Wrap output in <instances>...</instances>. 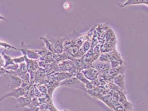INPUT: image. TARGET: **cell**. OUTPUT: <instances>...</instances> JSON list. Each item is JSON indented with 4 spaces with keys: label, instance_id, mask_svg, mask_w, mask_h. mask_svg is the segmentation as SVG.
<instances>
[{
    "label": "cell",
    "instance_id": "31",
    "mask_svg": "<svg viewBox=\"0 0 148 111\" xmlns=\"http://www.w3.org/2000/svg\"><path fill=\"white\" fill-rule=\"evenodd\" d=\"M12 59H13L14 63L18 65L24 63L25 61V59L24 56L19 57L15 58Z\"/></svg>",
    "mask_w": 148,
    "mask_h": 111
},
{
    "label": "cell",
    "instance_id": "8",
    "mask_svg": "<svg viewBox=\"0 0 148 111\" xmlns=\"http://www.w3.org/2000/svg\"><path fill=\"white\" fill-rule=\"evenodd\" d=\"M125 74L118 75L114 77L113 83H115L124 92L126 93L125 87Z\"/></svg>",
    "mask_w": 148,
    "mask_h": 111
},
{
    "label": "cell",
    "instance_id": "26",
    "mask_svg": "<svg viewBox=\"0 0 148 111\" xmlns=\"http://www.w3.org/2000/svg\"><path fill=\"white\" fill-rule=\"evenodd\" d=\"M0 46L3 47L5 48L4 51H6V50L9 49H13L15 50H19V49L17 48H15V47L12 46H11L8 43L1 41H0Z\"/></svg>",
    "mask_w": 148,
    "mask_h": 111
},
{
    "label": "cell",
    "instance_id": "27",
    "mask_svg": "<svg viewBox=\"0 0 148 111\" xmlns=\"http://www.w3.org/2000/svg\"><path fill=\"white\" fill-rule=\"evenodd\" d=\"M113 110L114 111H128L120 104L119 102H117L113 106Z\"/></svg>",
    "mask_w": 148,
    "mask_h": 111
},
{
    "label": "cell",
    "instance_id": "44",
    "mask_svg": "<svg viewBox=\"0 0 148 111\" xmlns=\"http://www.w3.org/2000/svg\"><path fill=\"white\" fill-rule=\"evenodd\" d=\"M0 20H6V19L1 16V15H0Z\"/></svg>",
    "mask_w": 148,
    "mask_h": 111
},
{
    "label": "cell",
    "instance_id": "1",
    "mask_svg": "<svg viewBox=\"0 0 148 111\" xmlns=\"http://www.w3.org/2000/svg\"><path fill=\"white\" fill-rule=\"evenodd\" d=\"M65 87L73 88L78 89L86 92V89L85 87V84L82 83L76 77L68 78L64 80L61 81L59 87Z\"/></svg>",
    "mask_w": 148,
    "mask_h": 111
},
{
    "label": "cell",
    "instance_id": "14",
    "mask_svg": "<svg viewBox=\"0 0 148 111\" xmlns=\"http://www.w3.org/2000/svg\"><path fill=\"white\" fill-rule=\"evenodd\" d=\"M86 92L95 100H99V99L102 96L101 94L96 88L91 89H86Z\"/></svg>",
    "mask_w": 148,
    "mask_h": 111
},
{
    "label": "cell",
    "instance_id": "6",
    "mask_svg": "<svg viewBox=\"0 0 148 111\" xmlns=\"http://www.w3.org/2000/svg\"><path fill=\"white\" fill-rule=\"evenodd\" d=\"M81 72L90 81L96 79L100 75L98 71L91 66L84 68L81 71Z\"/></svg>",
    "mask_w": 148,
    "mask_h": 111
},
{
    "label": "cell",
    "instance_id": "41",
    "mask_svg": "<svg viewBox=\"0 0 148 111\" xmlns=\"http://www.w3.org/2000/svg\"><path fill=\"white\" fill-rule=\"evenodd\" d=\"M100 52H96V53H94L92 55L93 62L98 59V58L100 55Z\"/></svg>",
    "mask_w": 148,
    "mask_h": 111
},
{
    "label": "cell",
    "instance_id": "39",
    "mask_svg": "<svg viewBox=\"0 0 148 111\" xmlns=\"http://www.w3.org/2000/svg\"><path fill=\"white\" fill-rule=\"evenodd\" d=\"M101 45L100 44H97V45H96L94 48H93V51L94 53H96V52H100V47Z\"/></svg>",
    "mask_w": 148,
    "mask_h": 111
},
{
    "label": "cell",
    "instance_id": "29",
    "mask_svg": "<svg viewBox=\"0 0 148 111\" xmlns=\"http://www.w3.org/2000/svg\"><path fill=\"white\" fill-rule=\"evenodd\" d=\"M18 64H14L9 65L7 66L6 67H4L5 69L7 71H15L17 70L19 68Z\"/></svg>",
    "mask_w": 148,
    "mask_h": 111
},
{
    "label": "cell",
    "instance_id": "10",
    "mask_svg": "<svg viewBox=\"0 0 148 111\" xmlns=\"http://www.w3.org/2000/svg\"><path fill=\"white\" fill-rule=\"evenodd\" d=\"M127 69V64L125 62L123 64L116 68H111L110 70L109 73L110 75L114 77L120 74H125Z\"/></svg>",
    "mask_w": 148,
    "mask_h": 111
},
{
    "label": "cell",
    "instance_id": "35",
    "mask_svg": "<svg viewBox=\"0 0 148 111\" xmlns=\"http://www.w3.org/2000/svg\"><path fill=\"white\" fill-rule=\"evenodd\" d=\"M125 62L124 61L122 62L119 61H113L110 63L111 64V68H116L118 67L119 66L123 64Z\"/></svg>",
    "mask_w": 148,
    "mask_h": 111
},
{
    "label": "cell",
    "instance_id": "24",
    "mask_svg": "<svg viewBox=\"0 0 148 111\" xmlns=\"http://www.w3.org/2000/svg\"><path fill=\"white\" fill-rule=\"evenodd\" d=\"M24 56L25 61L26 62V67H27V72L28 73H30L32 71L33 63L32 59L28 58L26 56Z\"/></svg>",
    "mask_w": 148,
    "mask_h": 111
},
{
    "label": "cell",
    "instance_id": "20",
    "mask_svg": "<svg viewBox=\"0 0 148 111\" xmlns=\"http://www.w3.org/2000/svg\"><path fill=\"white\" fill-rule=\"evenodd\" d=\"M25 56H27L28 58L33 60H37L40 57V56L35 52V50L28 49L26 51V55Z\"/></svg>",
    "mask_w": 148,
    "mask_h": 111
},
{
    "label": "cell",
    "instance_id": "25",
    "mask_svg": "<svg viewBox=\"0 0 148 111\" xmlns=\"http://www.w3.org/2000/svg\"><path fill=\"white\" fill-rule=\"evenodd\" d=\"M35 74H36V80L42 79V77L45 76V69L42 67H40L37 71H35Z\"/></svg>",
    "mask_w": 148,
    "mask_h": 111
},
{
    "label": "cell",
    "instance_id": "28",
    "mask_svg": "<svg viewBox=\"0 0 148 111\" xmlns=\"http://www.w3.org/2000/svg\"><path fill=\"white\" fill-rule=\"evenodd\" d=\"M19 47H20L19 48V51H21L23 56H25L26 55V51L28 48L23 41L21 42Z\"/></svg>",
    "mask_w": 148,
    "mask_h": 111
},
{
    "label": "cell",
    "instance_id": "40",
    "mask_svg": "<svg viewBox=\"0 0 148 111\" xmlns=\"http://www.w3.org/2000/svg\"><path fill=\"white\" fill-rule=\"evenodd\" d=\"M85 86L86 89H91L95 88V87L93 86L92 83H91V81L85 84Z\"/></svg>",
    "mask_w": 148,
    "mask_h": 111
},
{
    "label": "cell",
    "instance_id": "38",
    "mask_svg": "<svg viewBox=\"0 0 148 111\" xmlns=\"http://www.w3.org/2000/svg\"><path fill=\"white\" fill-rule=\"evenodd\" d=\"M32 60L33 63L32 71H36L40 68L38 61L37 60H33V59H32Z\"/></svg>",
    "mask_w": 148,
    "mask_h": 111
},
{
    "label": "cell",
    "instance_id": "7",
    "mask_svg": "<svg viewBox=\"0 0 148 111\" xmlns=\"http://www.w3.org/2000/svg\"><path fill=\"white\" fill-rule=\"evenodd\" d=\"M18 69L15 71H8L10 74L15 75L20 78L21 79H23L26 74H27V69L26 64L25 63H22L19 65Z\"/></svg>",
    "mask_w": 148,
    "mask_h": 111
},
{
    "label": "cell",
    "instance_id": "45",
    "mask_svg": "<svg viewBox=\"0 0 148 111\" xmlns=\"http://www.w3.org/2000/svg\"><path fill=\"white\" fill-rule=\"evenodd\" d=\"M57 111H59V110H58ZM62 111H71L69 110H66V109H65V110H64Z\"/></svg>",
    "mask_w": 148,
    "mask_h": 111
},
{
    "label": "cell",
    "instance_id": "19",
    "mask_svg": "<svg viewBox=\"0 0 148 111\" xmlns=\"http://www.w3.org/2000/svg\"><path fill=\"white\" fill-rule=\"evenodd\" d=\"M40 39L44 42V43H45V45H46V47H45L49 51L52 52L53 54H56V52L54 48L52 46L51 43L48 40H47L45 37H40Z\"/></svg>",
    "mask_w": 148,
    "mask_h": 111
},
{
    "label": "cell",
    "instance_id": "33",
    "mask_svg": "<svg viewBox=\"0 0 148 111\" xmlns=\"http://www.w3.org/2000/svg\"><path fill=\"white\" fill-rule=\"evenodd\" d=\"M82 46L83 47L85 51L86 52H87L91 48V43H90V41L88 40L85 41L84 43H83Z\"/></svg>",
    "mask_w": 148,
    "mask_h": 111
},
{
    "label": "cell",
    "instance_id": "5",
    "mask_svg": "<svg viewBox=\"0 0 148 111\" xmlns=\"http://www.w3.org/2000/svg\"><path fill=\"white\" fill-rule=\"evenodd\" d=\"M5 77L8 81L10 90L21 87L22 79L18 76L14 74L8 73Z\"/></svg>",
    "mask_w": 148,
    "mask_h": 111
},
{
    "label": "cell",
    "instance_id": "16",
    "mask_svg": "<svg viewBox=\"0 0 148 111\" xmlns=\"http://www.w3.org/2000/svg\"><path fill=\"white\" fill-rule=\"evenodd\" d=\"M56 54H52L46 56L45 57H40L37 61H44L47 64H50L54 62L55 60Z\"/></svg>",
    "mask_w": 148,
    "mask_h": 111
},
{
    "label": "cell",
    "instance_id": "22",
    "mask_svg": "<svg viewBox=\"0 0 148 111\" xmlns=\"http://www.w3.org/2000/svg\"><path fill=\"white\" fill-rule=\"evenodd\" d=\"M68 73H69L72 77H75L76 73H77L75 65H74L73 61H72V60H71L70 65H69V68H68Z\"/></svg>",
    "mask_w": 148,
    "mask_h": 111
},
{
    "label": "cell",
    "instance_id": "18",
    "mask_svg": "<svg viewBox=\"0 0 148 111\" xmlns=\"http://www.w3.org/2000/svg\"><path fill=\"white\" fill-rule=\"evenodd\" d=\"M34 50L35 52L40 56V57H45L52 54V52L47 49L46 47L40 48L39 49Z\"/></svg>",
    "mask_w": 148,
    "mask_h": 111
},
{
    "label": "cell",
    "instance_id": "3",
    "mask_svg": "<svg viewBox=\"0 0 148 111\" xmlns=\"http://www.w3.org/2000/svg\"><path fill=\"white\" fill-rule=\"evenodd\" d=\"M91 66L97 71L100 75L102 74L106 71H109L111 68L110 63L101 62L98 60L93 62Z\"/></svg>",
    "mask_w": 148,
    "mask_h": 111
},
{
    "label": "cell",
    "instance_id": "21",
    "mask_svg": "<svg viewBox=\"0 0 148 111\" xmlns=\"http://www.w3.org/2000/svg\"><path fill=\"white\" fill-rule=\"evenodd\" d=\"M60 82V81H55L52 86L48 89V93L52 98L54 91L57 87H59Z\"/></svg>",
    "mask_w": 148,
    "mask_h": 111
},
{
    "label": "cell",
    "instance_id": "9",
    "mask_svg": "<svg viewBox=\"0 0 148 111\" xmlns=\"http://www.w3.org/2000/svg\"><path fill=\"white\" fill-rule=\"evenodd\" d=\"M16 101L17 104V105L15 106V108H21L23 109L25 107L30 105L31 101V98L21 96L16 98Z\"/></svg>",
    "mask_w": 148,
    "mask_h": 111
},
{
    "label": "cell",
    "instance_id": "15",
    "mask_svg": "<svg viewBox=\"0 0 148 111\" xmlns=\"http://www.w3.org/2000/svg\"><path fill=\"white\" fill-rule=\"evenodd\" d=\"M97 60L101 62H107L110 63L112 61H114L113 58L108 53H100Z\"/></svg>",
    "mask_w": 148,
    "mask_h": 111
},
{
    "label": "cell",
    "instance_id": "32",
    "mask_svg": "<svg viewBox=\"0 0 148 111\" xmlns=\"http://www.w3.org/2000/svg\"><path fill=\"white\" fill-rule=\"evenodd\" d=\"M30 74V83L32 85H33L35 83L36 80V74L35 71H32L29 73Z\"/></svg>",
    "mask_w": 148,
    "mask_h": 111
},
{
    "label": "cell",
    "instance_id": "12",
    "mask_svg": "<svg viewBox=\"0 0 148 111\" xmlns=\"http://www.w3.org/2000/svg\"><path fill=\"white\" fill-rule=\"evenodd\" d=\"M72 61H73L76 67L77 72H81V71L86 68L85 65L83 63L82 58H73Z\"/></svg>",
    "mask_w": 148,
    "mask_h": 111
},
{
    "label": "cell",
    "instance_id": "4",
    "mask_svg": "<svg viewBox=\"0 0 148 111\" xmlns=\"http://www.w3.org/2000/svg\"><path fill=\"white\" fill-rule=\"evenodd\" d=\"M25 93V91L24 89L21 87L11 89L10 90L9 92L3 94L0 97V103L2 102L5 98L9 97H13L16 99L20 97L23 96H24Z\"/></svg>",
    "mask_w": 148,
    "mask_h": 111
},
{
    "label": "cell",
    "instance_id": "23",
    "mask_svg": "<svg viewBox=\"0 0 148 111\" xmlns=\"http://www.w3.org/2000/svg\"><path fill=\"white\" fill-rule=\"evenodd\" d=\"M75 77L77 79H78L80 81H81L84 84H86V83L90 81L88 80L86 78L84 74L81 72H77Z\"/></svg>",
    "mask_w": 148,
    "mask_h": 111
},
{
    "label": "cell",
    "instance_id": "36",
    "mask_svg": "<svg viewBox=\"0 0 148 111\" xmlns=\"http://www.w3.org/2000/svg\"><path fill=\"white\" fill-rule=\"evenodd\" d=\"M8 73H9L8 71L6 70L3 67L0 65V76L5 77Z\"/></svg>",
    "mask_w": 148,
    "mask_h": 111
},
{
    "label": "cell",
    "instance_id": "13",
    "mask_svg": "<svg viewBox=\"0 0 148 111\" xmlns=\"http://www.w3.org/2000/svg\"><path fill=\"white\" fill-rule=\"evenodd\" d=\"M108 53L113 58L114 61H119V62L123 61L120 54L116 49V47L110 49L108 51Z\"/></svg>",
    "mask_w": 148,
    "mask_h": 111
},
{
    "label": "cell",
    "instance_id": "30",
    "mask_svg": "<svg viewBox=\"0 0 148 111\" xmlns=\"http://www.w3.org/2000/svg\"><path fill=\"white\" fill-rule=\"evenodd\" d=\"M40 105V104L38 100V98L34 97L31 98V101L30 105L33 106V107H39Z\"/></svg>",
    "mask_w": 148,
    "mask_h": 111
},
{
    "label": "cell",
    "instance_id": "42",
    "mask_svg": "<svg viewBox=\"0 0 148 111\" xmlns=\"http://www.w3.org/2000/svg\"><path fill=\"white\" fill-rule=\"evenodd\" d=\"M94 51H93V48H90V49L87 51V52L86 53V54L88 55H93V54H94Z\"/></svg>",
    "mask_w": 148,
    "mask_h": 111
},
{
    "label": "cell",
    "instance_id": "17",
    "mask_svg": "<svg viewBox=\"0 0 148 111\" xmlns=\"http://www.w3.org/2000/svg\"><path fill=\"white\" fill-rule=\"evenodd\" d=\"M5 52V51H3V52L0 53L1 54L3 58L4 62H5L4 67H3L4 68L7 66L9 65H13L15 64L14 62H13V59L9 56L5 54H4Z\"/></svg>",
    "mask_w": 148,
    "mask_h": 111
},
{
    "label": "cell",
    "instance_id": "43",
    "mask_svg": "<svg viewBox=\"0 0 148 111\" xmlns=\"http://www.w3.org/2000/svg\"><path fill=\"white\" fill-rule=\"evenodd\" d=\"M39 110H40V111H50V110H46V109H40L39 108Z\"/></svg>",
    "mask_w": 148,
    "mask_h": 111
},
{
    "label": "cell",
    "instance_id": "2",
    "mask_svg": "<svg viewBox=\"0 0 148 111\" xmlns=\"http://www.w3.org/2000/svg\"><path fill=\"white\" fill-rule=\"evenodd\" d=\"M46 38L51 43L54 48L56 54H60L63 52V43L64 37H51L46 35Z\"/></svg>",
    "mask_w": 148,
    "mask_h": 111
},
{
    "label": "cell",
    "instance_id": "34",
    "mask_svg": "<svg viewBox=\"0 0 148 111\" xmlns=\"http://www.w3.org/2000/svg\"><path fill=\"white\" fill-rule=\"evenodd\" d=\"M22 111H40V110L39 107H33L29 105L24 108Z\"/></svg>",
    "mask_w": 148,
    "mask_h": 111
},
{
    "label": "cell",
    "instance_id": "11",
    "mask_svg": "<svg viewBox=\"0 0 148 111\" xmlns=\"http://www.w3.org/2000/svg\"><path fill=\"white\" fill-rule=\"evenodd\" d=\"M136 4H145L148 5V1L147 0H128L122 4H119L120 7H127L131 5H136Z\"/></svg>",
    "mask_w": 148,
    "mask_h": 111
},
{
    "label": "cell",
    "instance_id": "37",
    "mask_svg": "<svg viewBox=\"0 0 148 111\" xmlns=\"http://www.w3.org/2000/svg\"><path fill=\"white\" fill-rule=\"evenodd\" d=\"M36 87H37L41 93H44V94H48V89L45 85H41L39 87L36 86Z\"/></svg>",
    "mask_w": 148,
    "mask_h": 111
}]
</instances>
